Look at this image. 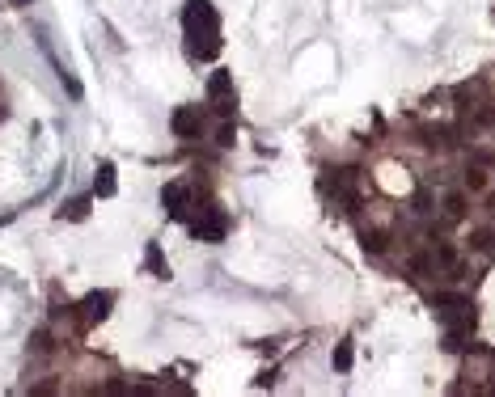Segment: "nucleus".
<instances>
[{"label":"nucleus","instance_id":"obj_11","mask_svg":"<svg viewBox=\"0 0 495 397\" xmlns=\"http://www.w3.org/2000/svg\"><path fill=\"white\" fill-rule=\"evenodd\" d=\"M144 262H148V271H153L157 279H165V275H169V267H165V258H161V250H157V245H148V254H144Z\"/></svg>","mask_w":495,"mask_h":397},{"label":"nucleus","instance_id":"obj_13","mask_svg":"<svg viewBox=\"0 0 495 397\" xmlns=\"http://www.w3.org/2000/svg\"><path fill=\"white\" fill-rule=\"evenodd\" d=\"M335 368H339V372L352 368V343H339V347H335Z\"/></svg>","mask_w":495,"mask_h":397},{"label":"nucleus","instance_id":"obj_8","mask_svg":"<svg viewBox=\"0 0 495 397\" xmlns=\"http://www.w3.org/2000/svg\"><path fill=\"white\" fill-rule=\"evenodd\" d=\"M445 220H449V224L466 220V195H462V190H449V195H445Z\"/></svg>","mask_w":495,"mask_h":397},{"label":"nucleus","instance_id":"obj_15","mask_svg":"<svg viewBox=\"0 0 495 397\" xmlns=\"http://www.w3.org/2000/svg\"><path fill=\"white\" fill-rule=\"evenodd\" d=\"M85 212H89V203H85V199H76V203H68V207H64L59 216H68V220H80Z\"/></svg>","mask_w":495,"mask_h":397},{"label":"nucleus","instance_id":"obj_17","mask_svg":"<svg viewBox=\"0 0 495 397\" xmlns=\"http://www.w3.org/2000/svg\"><path fill=\"white\" fill-rule=\"evenodd\" d=\"M487 212H491V216H495V190H491V195H487Z\"/></svg>","mask_w":495,"mask_h":397},{"label":"nucleus","instance_id":"obj_5","mask_svg":"<svg viewBox=\"0 0 495 397\" xmlns=\"http://www.w3.org/2000/svg\"><path fill=\"white\" fill-rule=\"evenodd\" d=\"M110 305H114V292H97V296H89V300L80 305V309H85V313H80V326H93V322H102V317L110 313Z\"/></svg>","mask_w":495,"mask_h":397},{"label":"nucleus","instance_id":"obj_7","mask_svg":"<svg viewBox=\"0 0 495 397\" xmlns=\"http://www.w3.org/2000/svg\"><path fill=\"white\" fill-rule=\"evenodd\" d=\"M466 245H470V254H483V258H495V233H491V228H475Z\"/></svg>","mask_w":495,"mask_h":397},{"label":"nucleus","instance_id":"obj_10","mask_svg":"<svg viewBox=\"0 0 495 397\" xmlns=\"http://www.w3.org/2000/svg\"><path fill=\"white\" fill-rule=\"evenodd\" d=\"M462 186H466V190H487V173H483L479 165H470V169L462 173Z\"/></svg>","mask_w":495,"mask_h":397},{"label":"nucleus","instance_id":"obj_6","mask_svg":"<svg viewBox=\"0 0 495 397\" xmlns=\"http://www.w3.org/2000/svg\"><path fill=\"white\" fill-rule=\"evenodd\" d=\"M186 199H191L186 182H169V186L161 190V203H165V212H169V216H182V212H186Z\"/></svg>","mask_w":495,"mask_h":397},{"label":"nucleus","instance_id":"obj_18","mask_svg":"<svg viewBox=\"0 0 495 397\" xmlns=\"http://www.w3.org/2000/svg\"><path fill=\"white\" fill-rule=\"evenodd\" d=\"M13 4H25V0H13Z\"/></svg>","mask_w":495,"mask_h":397},{"label":"nucleus","instance_id":"obj_4","mask_svg":"<svg viewBox=\"0 0 495 397\" xmlns=\"http://www.w3.org/2000/svg\"><path fill=\"white\" fill-rule=\"evenodd\" d=\"M203 131V114H199V106H182V110H174V135H199Z\"/></svg>","mask_w":495,"mask_h":397},{"label":"nucleus","instance_id":"obj_16","mask_svg":"<svg viewBox=\"0 0 495 397\" xmlns=\"http://www.w3.org/2000/svg\"><path fill=\"white\" fill-rule=\"evenodd\" d=\"M216 144H220V148H229V144H233V123H225V127L216 131Z\"/></svg>","mask_w":495,"mask_h":397},{"label":"nucleus","instance_id":"obj_3","mask_svg":"<svg viewBox=\"0 0 495 397\" xmlns=\"http://www.w3.org/2000/svg\"><path fill=\"white\" fill-rule=\"evenodd\" d=\"M419 144L432 152H445V148H458V131L445 123H428V127H419Z\"/></svg>","mask_w":495,"mask_h":397},{"label":"nucleus","instance_id":"obj_1","mask_svg":"<svg viewBox=\"0 0 495 397\" xmlns=\"http://www.w3.org/2000/svg\"><path fill=\"white\" fill-rule=\"evenodd\" d=\"M182 21H186V38H191L186 51L195 59H212L220 51V17H216V8L208 0H186Z\"/></svg>","mask_w":495,"mask_h":397},{"label":"nucleus","instance_id":"obj_14","mask_svg":"<svg viewBox=\"0 0 495 397\" xmlns=\"http://www.w3.org/2000/svg\"><path fill=\"white\" fill-rule=\"evenodd\" d=\"M411 212H415V216H428V212H432V195H428V190H419V195L411 199Z\"/></svg>","mask_w":495,"mask_h":397},{"label":"nucleus","instance_id":"obj_12","mask_svg":"<svg viewBox=\"0 0 495 397\" xmlns=\"http://www.w3.org/2000/svg\"><path fill=\"white\" fill-rule=\"evenodd\" d=\"M97 195H114V165L110 161L97 169Z\"/></svg>","mask_w":495,"mask_h":397},{"label":"nucleus","instance_id":"obj_9","mask_svg":"<svg viewBox=\"0 0 495 397\" xmlns=\"http://www.w3.org/2000/svg\"><path fill=\"white\" fill-rule=\"evenodd\" d=\"M360 245H364V254H386L390 250V237L381 228H364L360 233Z\"/></svg>","mask_w":495,"mask_h":397},{"label":"nucleus","instance_id":"obj_2","mask_svg":"<svg viewBox=\"0 0 495 397\" xmlns=\"http://www.w3.org/2000/svg\"><path fill=\"white\" fill-rule=\"evenodd\" d=\"M191 233L199 237V241H208V245H216V241H225V233H229V216L220 212V207H208L195 224H191Z\"/></svg>","mask_w":495,"mask_h":397}]
</instances>
